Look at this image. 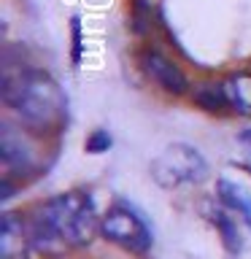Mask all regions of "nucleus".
Wrapping results in <instances>:
<instances>
[{
	"label": "nucleus",
	"instance_id": "39448f33",
	"mask_svg": "<svg viewBox=\"0 0 251 259\" xmlns=\"http://www.w3.org/2000/svg\"><path fill=\"white\" fill-rule=\"evenodd\" d=\"M0 159H3V178H11L14 173H27L35 165V149H32L30 138L11 124H3L0 135Z\"/></svg>",
	"mask_w": 251,
	"mask_h": 259
},
{
	"label": "nucleus",
	"instance_id": "20e7f679",
	"mask_svg": "<svg viewBox=\"0 0 251 259\" xmlns=\"http://www.w3.org/2000/svg\"><path fill=\"white\" fill-rule=\"evenodd\" d=\"M100 232L105 240L116 243L119 248L130 251V254H146L151 248V230L141 216L130 205H113L108 213L100 219Z\"/></svg>",
	"mask_w": 251,
	"mask_h": 259
},
{
	"label": "nucleus",
	"instance_id": "9d476101",
	"mask_svg": "<svg viewBox=\"0 0 251 259\" xmlns=\"http://www.w3.org/2000/svg\"><path fill=\"white\" fill-rule=\"evenodd\" d=\"M211 222L216 224L219 235H222L224 248L230 251V254H238V251L243 248V232L238 227V219L227 213V208H216L214 213H211Z\"/></svg>",
	"mask_w": 251,
	"mask_h": 259
},
{
	"label": "nucleus",
	"instance_id": "f8f14e48",
	"mask_svg": "<svg viewBox=\"0 0 251 259\" xmlns=\"http://www.w3.org/2000/svg\"><path fill=\"white\" fill-rule=\"evenodd\" d=\"M108 146H111V135L105 133V130H95V133L87 138V151L89 154H103V151H108Z\"/></svg>",
	"mask_w": 251,
	"mask_h": 259
},
{
	"label": "nucleus",
	"instance_id": "f03ea898",
	"mask_svg": "<svg viewBox=\"0 0 251 259\" xmlns=\"http://www.w3.org/2000/svg\"><path fill=\"white\" fill-rule=\"evenodd\" d=\"M0 95L3 103L22 119V124L32 130H52L65 119L68 97L46 70L14 68L11 62H6Z\"/></svg>",
	"mask_w": 251,
	"mask_h": 259
},
{
	"label": "nucleus",
	"instance_id": "1a4fd4ad",
	"mask_svg": "<svg viewBox=\"0 0 251 259\" xmlns=\"http://www.w3.org/2000/svg\"><path fill=\"white\" fill-rule=\"evenodd\" d=\"M224 87L230 97V108L240 116H251V73H235Z\"/></svg>",
	"mask_w": 251,
	"mask_h": 259
},
{
	"label": "nucleus",
	"instance_id": "7ed1b4c3",
	"mask_svg": "<svg viewBox=\"0 0 251 259\" xmlns=\"http://www.w3.org/2000/svg\"><path fill=\"white\" fill-rule=\"evenodd\" d=\"M151 178L165 189L192 186L208 178V162L194 146L173 143L151 162Z\"/></svg>",
	"mask_w": 251,
	"mask_h": 259
},
{
	"label": "nucleus",
	"instance_id": "423d86ee",
	"mask_svg": "<svg viewBox=\"0 0 251 259\" xmlns=\"http://www.w3.org/2000/svg\"><path fill=\"white\" fill-rule=\"evenodd\" d=\"M141 62H143V70L149 73V78L157 87L165 89V92H170V95H184L186 92L189 78L184 76V70L178 68L170 57H165L162 52H157V49H146Z\"/></svg>",
	"mask_w": 251,
	"mask_h": 259
},
{
	"label": "nucleus",
	"instance_id": "9b49d317",
	"mask_svg": "<svg viewBox=\"0 0 251 259\" xmlns=\"http://www.w3.org/2000/svg\"><path fill=\"white\" fill-rule=\"evenodd\" d=\"M192 100L197 103L202 111H222L224 105H230V97H227L224 84H200L197 89H194Z\"/></svg>",
	"mask_w": 251,
	"mask_h": 259
},
{
	"label": "nucleus",
	"instance_id": "0eeeda50",
	"mask_svg": "<svg viewBox=\"0 0 251 259\" xmlns=\"http://www.w3.org/2000/svg\"><path fill=\"white\" fill-rule=\"evenodd\" d=\"M30 227H24L19 213L3 216V230H0V259H27L30 248Z\"/></svg>",
	"mask_w": 251,
	"mask_h": 259
},
{
	"label": "nucleus",
	"instance_id": "6e6552de",
	"mask_svg": "<svg viewBox=\"0 0 251 259\" xmlns=\"http://www.w3.org/2000/svg\"><path fill=\"white\" fill-rule=\"evenodd\" d=\"M216 194L219 200H222V205L227 210H232V213H238L243 222H246L251 227V197L246 194V189L232 181H227V178H222V181L216 184Z\"/></svg>",
	"mask_w": 251,
	"mask_h": 259
},
{
	"label": "nucleus",
	"instance_id": "ddd939ff",
	"mask_svg": "<svg viewBox=\"0 0 251 259\" xmlns=\"http://www.w3.org/2000/svg\"><path fill=\"white\" fill-rule=\"evenodd\" d=\"M243 141H248V143H251V130H248V133H243Z\"/></svg>",
	"mask_w": 251,
	"mask_h": 259
},
{
	"label": "nucleus",
	"instance_id": "f257e3e1",
	"mask_svg": "<svg viewBox=\"0 0 251 259\" xmlns=\"http://www.w3.org/2000/svg\"><path fill=\"white\" fill-rule=\"evenodd\" d=\"M100 230L95 213V202L84 192L57 194L38 208L30 224L32 246L54 254L68 246H87Z\"/></svg>",
	"mask_w": 251,
	"mask_h": 259
}]
</instances>
